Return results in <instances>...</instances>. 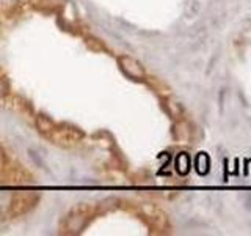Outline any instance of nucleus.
I'll use <instances>...</instances> for the list:
<instances>
[{"label": "nucleus", "mask_w": 251, "mask_h": 236, "mask_svg": "<svg viewBox=\"0 0 251 236\" xmlns=\"http://www.w3.org/2000/svg\"><path fill=\"white\" fill-rule=\"evenodd\" d=\"M98 214V206L88 203H80L69 211V214L61 220L58 232L61 235H77L88 225Z\"/></svg>", "instance_id": "1"}, {"label": "nucleus", "mask_w": 251, "mask_h": 236, "mask_svg": "<svg viewBox=\"0 0 251 236\" xmlns=\"http://www.w3.org/2000/svg\"><path fill=\"white\" fill-rule=\"evenodd\" d=\"M85 139V134L74 126L69 124H57V128L52 131V134L47 140L60 147H74Z\"/></svg>", "instance_id": "2"}, {"label": "nucleus", "mask_w": 251, "mask_h": 236, "mask_svg": "<svg viewBox=\"0 0 251 236\" xmlns=\"http://www.w3.org/2000/svg\"><path fill=\"white\" fill-rule=\"evenodd\" d=\"M39 200V195L36 192L30 191H22V192H14L11 200H10V216L18 217L28 212L31 208H35V205Z\"/></svg>", "instance_id": "3"}, {"label": "nucleus", "mask_w": 251, "mask_h": 236, "mask_svg": "<svg viewBox=\"0 0 251 236\" xmlns=\"http://www.w3.org/2000/svg\"><path fill=\"white\" fill-rule=\"evenodd\" d=\"M120 66H121V69L124 71L126 74L133 77V79H143V77H146V73H145L143 66H141L135 59L129 57V55H123V57L120 59Z\"/></svg>", "instance_id": "4"}, {"label": "nucleus", "mask_w": 251, "mask_h": 236, "mask_svg": "<svg viewBox=\"0 0 251 236\" xmlns=\"http://www.w3.org/2000/svg\"><path fill=\"white\" fill-rule=\"evenodd\" d=\"M8 93H10V84H8L6 77L0 71V101L5 99L8 96Z\"/></svg>", "instance_id": "5"}]
</instances>
